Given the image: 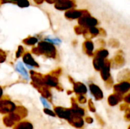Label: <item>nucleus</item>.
<instances>
[{"mask_svg":"<svg viewBox=\"0 0 130 129\" xmlns=\"http://www.w3.org/2000/svg\"><path fill=\"white\" fill-rule=\"evenodd\" d=\"M89 89L92 94V95L96 98V100H101L103 98L102 90L95 84H91L89 86Z\"/></svg>","mask_w":130,"mask_h":129,"instance_id":"6e6552de","label":"nucleus"},{"mask_svg":"<svg viewBox=\"0 0 130 129\" xmlns=\"http://www.w3.org/2000/svg\"><path fill=\"white\" fill-rule=\"evenodd\" d=\"M2 95H3V90H2V87H0V100H1L2 97Z\"/></svg>","mask_w":130,"mask_h":129,"instance_id":"bb28decb","label":"nucleus"},{"mask_svg":"<svg viewBox=\"0 0 130 129\" xmlns=\"http://www.w3.org/2000/svg\"><path fill=\"white\" fill-rule=\"evenodd\" d=\"M43 82L44 85L47 87H58L59 81L57 77L53 76V75H43Z\"/></svg>","mask_w":130,"mask_h":129,"instance_id":"423d86ee","label":"nucleus"},{"mask_svg":"<svg viewBox=\"0 0 130 129\" xmlns=\"http://www.w3.org/2000/svg\"><path fill=\"white\" fill-rule=\"evenodd\" d=\"M108 56V52L105 49H103V50H100L97 52V57L98 58H101V59H104L107 56Z\"/></svg>","mask_w":130,"mask_h":129,"instance_id":"dca6fc26","label":"nucleus"},{"mask_svg":"<svg viewBox=\"0 0 130 129\" xmlns=\"http://www.w3.org/2000/svg\"><path fill=\"white\" fill-rule=\"evenodd\" d=\"M15 69L19 74H21L22 75L23 78H24L27 80L29 79V74L27 71V70H26L25 67L24 66V65L22 64V62H18L16 64V65H15Z\"/></svg>","mask_w":130,"mask_h":129,"instance_id":"9d476101","label":"nucleus"},{"mask_svg":"<svg viewBox=\"0 0 130 129\" xmlns=\"http://www.w3.org/2000/svg\"><path fill=\"white\" fill-rule=\"evenodd\" d=\"M40 101L43 104V106L45 107V108H47V109H50V105L47 100V99L44 98L43 97H40Z\"/></svg>","mask_w":130,"mask_h":129,"instance_id":"6ab92c4d","label":"nucleus"},{"mask_svg":"<svg viewBox=\"0 0 130 129\" xmlns=\"http://www.w3.org/2000/svg\"><path fill=\"white\" fill-rule=\"evenodd\" d=\"M24 54V48L21 46H19L18 48V50L16 52V54H15V57L18 59V58H20L21 56H23Z\"/></svg>","mask_w":130,"mask_h":129,"instance_id":"a211bd4d","label":"nucleus"},{"mask_svg":"<svg viewBox=\"0 0 130 129\" xmlns=\"http://www.w3.org/2000/svg\"><path fill=\"white\" fill-rule=\"evenodd\" d=\"M78 100H79V102L80 103H86V99H85V97H84L83 96H82V95H80V97H79V98H78Z\"/></svg>","mask_w":130,"mask_h":129,"instance_id":"5701e85b","label":"nucleus"},{"mask_svg":"<svg viewBox=\"0 0 130 129\" xmlns=\"http://www.w3.org/2000/svg\"><path fill=\"white\" fill-rule=\"evenodd\" d=\"M74 91L76 94H79L81 95L86 94L87 92V87L85 84L82 83H75L74 86Z\"/></svg>","mask_w":130,"mask_h":129,"instance_id":"f8f14e48","label":"nucleus"},{"mask_svg":"<svg viewBox=\"0 0 130 129\" xmlns=\"http://www.w3.org/2000/svg\"><path fill=\"white\" fill-rule=\"evenodd\" d=\"M32 53L40 56L43 55L47 58L55 59L56 56V50L55 46L53 45L52 43L47 41H42L40 42L37 46L34 47L32 49Z\"/></svg>","mask_w":130,"mask_h":129,"instance_id":"f03ea898","label":"nucleus"},{"mask_svg":"<svg viewBox=\"0 0 130 129\" xmlns=\"http://www.w3.org/2000/svg\"><path fill=\"white\" fill-rule=\"evenodd\" d=\"M17 106L14 102L10 100H0V113L4 115H8L15 111Z\"/></svg>","mask_w":130,"mask_h":129,"instance_id":"7ed1b4c3","label":"nucleus"},{"mask_svg":"<svg viewBox=\"0 0 130 129\" xmlns=\"http://www.w3.org/2000/svg\"><path fill=\"white\" fill-rule=\"evenodd\" d=\"M13 129H34V125L30 121L21 120L13 127Z\"/></svg>","mask_w":130,"mask_h":129,"instance_id":"1a4fd4ad","label":"nucleus"},{"mask_svg":"<svg viewBox=\"0 0 130 129\" xmlns=\"http://www.w3.org/2000/svg\"><path fill=\"white\" fill-rule=\"evenodd\" d=\"M105 62H104V59H101V58H98L96 57L94 60V68L97 69V70H101L104 66L105 65Z\"/></svg>","mask_w":130,"mask_h":129,"instance_id":"4468645a","label":"nucleus"},{"mask_svg":"<svg viewBox=\"0 0 130 129\" xmlns=\"http://www.w3.org/2000/svg\"><path fill=\"white\" fill-rule=\"evenodd\" d=\"M129 129H130V126H129Z\"/></svg>","mask_w":130,"mask_h":129,"instance_id":"c85d7f7f","label":"nucleus"},{"mask_svg":"<svg viewBox=\"0 0 130 129\" xmlns=\"http://www.w3.org/2000/svg\"><path fill=\"white\" fill-rule=\"evenodd\" d=\"M23 62L25 64L26 67L30 69V71H33V69L34 68H37L40 67L39 64L36 62V60L34 59L32 54L29 52H25L24 55H23Z\"/></svg>","mask_w":130,"mask_h":129,"instance_id":"39448f33","label":"nucleus"},{"mask_svg":"<svg viewBox=\"0 0 130 129\" xmlns=\"http://www.w3.org/2000/svg\"><path fill=\"white\" fill-rule=\"evenodd\" d=\"M85 47H86V50H87V53L89 55H92V52H93V44L91 42H87L85 44Z\"/></svg>","mask_w":130,"mask_h":129,"instance_id":"f3484780","label":"nucleus"},{"mask_svg":"<svg viewBox=\"0 0 130 129\" xmlns=\"http://www.w3.org/2000/svg\"><path fill=\"white\" fill-rule=\"evenodd\" d=\"M121 100H122L121 95H120V94H113V95H111V96L109 97L108 103H110V106H115V105H117Z\"/></svg>","mask_w":130,"mask_h":129,"instance_id":"ddd939ff","label":"nucleus"},{"mask_svg":"<svg viewBox=\"0 0 130 129\" xmlns=\"http://www.w3.org/2000/svg\"><path fill=\"white\" fill-rule=\"evenodd\" d=\"M3 2H17L18 0H2Z\"/></svg>","mask_w":130,"mask_h":129,"instance_id":"b1692460","label":"nucleus"},{"mask_svg":"<svg viewBox=\"0 0 130 129\" xmlns=\"http://www.w3.org/2000/svg\"><path fill=\"white\" fill-rule=\"evenodd\" d=\"M125 100H126V102H127L128 103H130V94L129 95H128L127 97H125Z\"/></svg>","mask_w":130,"mask_h":129,"instance_id":"393cba45","label":"nucleus"},{"mask_svg":"<svg viewBox=\"0 0 130 129\" xmlns=\"http://www.w3.org/2000/svg\"><path fill=\"white\" fill-rule=\"evenodd\" d=\"M126 118L128 120H130V113H127V114L126 115Z\"/></svg>","mask_w":130,"mask_h":129,"instance_id":"cd10ccee","label":"nucleus"},{"mask_svg":"<svg viewBox=\"0 0 130 129\" xmlns=\"http://www.w3.org/2000/svg\"><path fill=\"white\" fill-rule=\"evenodd\" d=\"M130 89V84L129 82H122L119 84L115 85L114 87V90L117 94L121 95L125 93H126Z\"/></svg>","mask_w":130,"mask_h":129,"instance_id":"0eeeda50","label":"nucleus"},{"mask_svg":"<svg viewBox=\"0 0 130 129\" xmlns=\"http://www.w3.org/2000/svg\"><path fill=\"white\" fill-rule=\"evenodd\" d=\"M57 116L61 119H64L69 122H70L72 119L73 114L71 111V109H66L60 106H56L53 110Z\"/></svg>","mask_w":130,"mask_h":129,"instance_id":"20e7f679","label":"nucleus"},{"mask_svg":"<svg viewBox=\"0 0 130 129\" xmlns=\"http://www.w3.org/2000/svg\"><path fill=\"white\" fill-rule=\"evenodd\" d=\"M5 60H6V53L4 51L0 50V63L4 62Z\"/></svg>","mask_w":130,"mask_h":129,"instance_id":"4be33fe9","label":"nucleus"},{"mask_svg":"<svg viewBox=\"0 0 130 129\" xmlns=\"http://www.w3.org/2000/svg\"><path fill=\"white\" fill-rule=\"evenodd\" d=\"M27 116V110L24 107L21 106H17L14 112L9 113L8 115H5V116L2 118L3 124L6 127L13 128L18 122L21 121Z\"/></svg>","mask_w":130,"mask_h":129,"instance_id":"f257e3e1","label":"nucleus"},{"mask_svg":"<svg viewBox=\"0 0 130 129\" xmlns=\"http://www.w3.org/2000/svg\"><path fill=\"white\" fill-rule=\"evenodd\" d=\"M86 121H87L88 123H92V122H93V119H92L91 118H89V117L86 119Z\"/></svg>","mask_w":130,"mask_h":129,"instance_id":"a878e982","label":"nucleus"},{"mask_svg":"<svg viewBox=\"0 0 130 129\" xmlns=\"http://www.w3.org/2000/svg\"><path fill=\"white\" fill-rule=\"evenodd\" d=\"M101 77L104 81H108L110 75V62H106L104 68L101 69Z\"/></svg>","mask_w":130,"mask_h":129,"instance_id":"9b49d317","label":"nucleus"},{"mask_svg":"<svg viewBox=\"0 0 130 129\" xmlns=\"http://www.w3.org/2000/svg\"><path fill=\"white\" fill-rule=\"evenodd\" d=\"M43 113H44L45 114H46V115L50 116H52V117H55V116H56V115L55 112H54L53 110H51L50 109L44 108V109H43Z\"/></svg>","mask_w":130,"mask_h":129,"instance_id":"aec40b11","label":"nucleus"},{"mask_svg":"<svg viewBox=\"0 0 130 129\" xmlns=\"http://www.w3.org/2000/svg\"><path fill=\"white\" fill-rule=\"evenodd\" d=\"M37 42H38L37 38L34 36H29L23 40V43L27 46H34Z\"/></svg>","mask_w":130,"mask_h":129,"instance_id":"2eb2a0df","label":"nucleus"},{"mask_svg":"<svg viewBox=\"0 0 130 129\" xmlns=\"http://www.w3.org/2000/svg\"><path fill=\"white\" fill-rule=\"evenodd\" d=\"M17 4L20 5L21 7H26L29 5V2L27 0H18Z\"/></svg>","mask_w":130,"mask_h":129,"instance_id":"412c9836","label":"nucleus"}]
</instances>
